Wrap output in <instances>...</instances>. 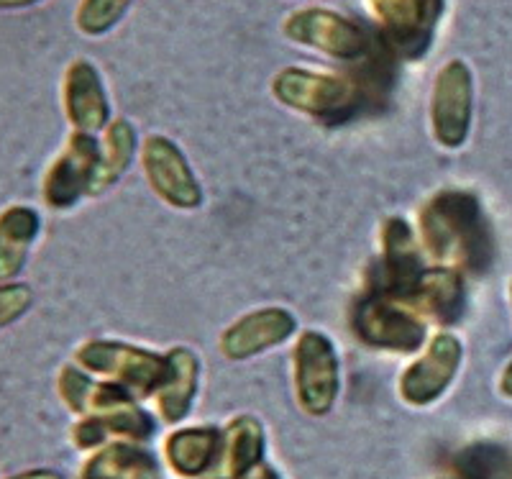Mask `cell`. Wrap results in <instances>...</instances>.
<instances>
[{
    "mask_svg": "<svg viewBox=\"0 0 512 479\" xmlns=\"http://www.w3.org/2000/svg\"><path fill=\"white\" fill-rule=\"evenodd\" d=\"M154 433V418L136 405L105 415H85L72 431V439L80 449H98L113 436H126L134 441H146Z\"/></svg>",
    "mask_w": 512,
    "mask_h": 479,
    "instance_id": "obj_17",
    "label": "cell"
},
{
    "mask_svg": "<svg viewBox=\"0 0 512 479\" xmlns=\"http://www.w3.org/2000/svg\"><path fill=\"white\" fill-rule=\"evenodd\" d=\"M157 462L146 451L128 444L108 446L85 464L80 479H152Z\"/></svg>",
    "mask_w": 512,
    "mask_h": 479,
    "instance_id": "obj_22",
    "label": "cell"
},
{
    "mask_svg": "<svg viewBox=\"0 0 512 479\" xmlns=\"http://www.w3.org/2000/svg\"><path fill=\"white\" fill-rule=\"evenodd\" d=\"M134 0H80L75 11V26L85 36H105L126 16Z\"/></svg>",
    "mask_w": 512,
    "mask_h": 479,
    "instance_id": "obj_24",
    "label": "cell"
},
{
    "mask_svg": "<svg viewBox=\"0 0 512 479\" xmlns=\"http://www.w3.org/2000/svg\"><path fill=\"white\" fill-rule=\"evenodd\" d=\"M282 34L292 44L315 49L341 62H364L374 54V39L367 29L328 8L292 11L282 24Z\"/></svg>",
    "mask_w": 512,
    "mask_h": 479,
    "instance_id": "obj_4",
    "label": "cell"
},
{
    "mask_svg": "<svg viewBox=\"0 0 512 479\" xmlns=\"http://www.w3.org/2000/svg\"><path fill=\"white\" fill-rule=\"evenodd\" d=\"M384 44L400 57H423L433 39L443 0H369Z\"/></svg>",
    "mask_w": 512,
    "mask_h": 479,
    "instance_id": "obj_9",
    "label": "cell"
},
{
    "mask_svg": "<svg viewBox=\"0 0 512 479\" xmlns=\"http://www.w3.org/2000/svg\"><path fill=\"white\" fill-rule=\"evenodd\" d=\"M167 359L169 374L157 392V405L164 421L177 423L187 415L198 390V357L187 349H175L169 351Z\"/></svg>",
    "mask_w": 512,
    "mask_h": 479,
    "instance_id": "obj_19",
    "label": "cell"
},
{
    "mask_svg": "<svg viewBox=\"0 0 512 479\" xmlns=\"http://www.w3.org/2000/svg\"><path fill=\"white\" fill-rule=\"evenodd\" d=\"M136 152V131L126 118H116L105 129L103 144H100V164L95 172L93 190L90 195H100L103 190L118 182V177L128 170V164Z\"/></svg>",
    "mask_w": 512,
    "mask_h": 479,
    "instance_id": "obj_21",
    "label": "cell"
},
{
    "mask_svg": "<svg viewBox=\"0 0 512 479\" xmlns=\"http://www.w3.org/2000/svg\"><path fill=\"white\" fill-rule=\"evenodd\" d=\"M351 326H354L356 339L374 349L410 354V351H418L425 341V326L413 310L408 305H400V300L377 293L356 303Z\"/></svg>",
    "mask_w": 512,
    "mask_h": 479,
    "instance_id": "obj_5",
    "label": "cell"
},
{
    "mask_svg": "<svg viewBox=\"0 0 512 479\" xmlns=\"http://www.w3.org/2000/svg\"><path fill=\"white\" fill-rule=\"evenodd\" d=\"M369 90L372 88L359 77L313 72L303 67H285L272 80V95L282 106L326 123H341L356 116Z\"/></svg>",
    "mask_w": 512,
    "mask_h": 479,
    "instance_id": "obj_2",
    "label": "cell"
},
{
    "mask_svg": "<svg viewBox=\"0 0 512 479\" xmlns=\"http://www.w3.org/2000/svg\"><path fill=\"white\" fill-rule=\"evenodd\" d=\"M500 387H502V392H505L507 398H512V362L507 364L505 374H502V382H500Z\"/></svg>",
    "mask_w": 512,
    "mask_h": 479,
    "instance_id": "obj_29",
    "label": "cell"
},
{
    "mask_svg": "<svg viewBox=\"0 0 512 479\" xmlns=\"http://www.w3.org/2000/svg\"><path fill=\"white\" fill-rule=\"evenodd\" d=\"M62 108L80 134H98L111 123V103L100 72L88 59H75L62 77Z\"/></svg>",
    "mask_w": 512,
    "mask_h": 479,
    "instance_id": "obj_11",
    "label": "cell"
},
{
    "mask_svg": "<svg viewBox=\"0 0 512 479\" xmlns=\"http://www.w3.org/2000/svg\"><path fill=\"white\" fill-rule=\"evenodd\" d=\"M223 464L218 479H241L249 469L262 462L264 451V433L259 421L244 415L228 426L226 441H223Z\"/></svg>",
    "mask_w": 512,
    "mask_h": 479,
    "instance_id": "obj_20",
    "label": "cell"
},
{
    "mask_svg": "<svg viewBox=\"0 0 512 479\" xmlns=\"http://www.w3.org/2000/svg\"><path fill=\"white\" fill-rule=\"evenodd\" d=\"M420 249L413 231L402 218H390L382 228V264H379L377 295L392 300H405L418 285Z\"/></svg>",
    "mask_w": 512,
    "mask_h": 479,
    "instance_id": "obj_13",
    "label": "cell"
},
{
    "mask_svg": "<svg viewBox=\"0 0 512 479\" xmlns=\"http://www.w3.org/2000/svg\"><path fill=\"white\" fill-rule=\"evenodd\" d=\"M75 364L85 372L108 377L121 385L134 398L157 395L169 374V359L152 354V351L136 349L121 341H88L75 354Z\"/></svg>",
    "mask_w": 512,
    "mask_h": 479,
    "instance_id": "obj_3",
    "label": "cell"
},
{
    "mask_svg": "<svg viewBox=\"0 0 512 479\" xmlns=\"http://www.w3.org/2000/svg\"><path fill=\"white\" fill-rule=\"evenodd\" d=\"M34 305V293L26 282H0V331L18 323Z\"/></svg>",
    "mask_w": 512,
    "mask_h": 479,
    "instance_id": "obj_25",
    "label": "cell"
},
{
    "mask_svg": "<svg viewBox=\"0 0 512 479\" xmlns=\"http://www.w3.org/2000/svg\"><path fill=\"white\" fill-rule=\"evenodd\" d=\"M44 3V0H0V11H24V8H34Z\"/></svg>",
    "mask_w": 512,
    "mask_h": 479,
    "instance_id": "obj_28",
    "label": "cell"
},
{
    "mask_svg": "<svg viewBox=\"0 0 512 479\" xmlns=\"http://www.w3.org/2000/svg\"><path fill=\"white\" fill-rule=\"evenodd\" d=\"M420 231L425 249L438 262H454L469 272H484L492 264V234L474 195H436L423 208Z\"/></svg>",
    "mask_w": 512,
    "mask_h": 479,
    "instance_id": "obj_1",
    "label": "cell"
},
{
    "mask_svg": "<svg viewBox=\"0 0 512 479\" xmlns=\"http://www.w3.org/2000/svg\"><path fill=\"white\" fill-rule=\"evenodd\" d=\"M167 462L182 477H200L218 464L221 433L216 428H182L167 439Z\"/></svg>",
    "mask_w": 512,
    "mask_h": 479,
    "instance_id": "obj_18",
    "label": "cell"
},
{
    "mask_svg": "<svg viewBox=\"0 0 512 479\" xmlns=\"http://www.w3.org/2000/svg\"><path fill=\"white\" fill-rule=\"evenodd\" d=\"M8 479H64L62 474L54 469H29V472H18Z\"/></svg>",
    "mask_w": 512,
    "mask_h": 479,
    "instance_id": "obj_26",
    "label": "cell"
},
{
    "mask_svg": "<svg viewBox=\"0 0 512 479\" xmlns=\"http://www.w3.org/2000/svg\"><path fill=\"white\" fill-rule=\"evenodd\" d=\"M241 479H280V477H277V472H274L272 467H267L264 462H259L254 469H249V472H246Z\"/></svg>",
    "mask_w": 512,
    "mask_h": 479,
    "instance_id": "obj_27",
    "label": "cell"
},
{
    "mask_svg": "<svg viewBox=\"0 0 512 479\" xmlns=\"http://www.w3.org/2000/svg\"><path fill=\"white\" fill-rule=\"evenodd\" d=\"M459 479H512V459L492 444L469 446L459 454Z\"/></svg>",
    "mask_w": 512,
    "mask_h": 479,
    "instance_id": "obj_23",
    "label": "cell"
},
{
    "mask_svg": "<svg viewBox=\"0 0 512 479\" xmlns=\"http://www.w3.org/2000/svg\"><path fill=\"white\" fill-rule=\"evenodd\" d=\"M405 303L438 323H456L464 313V282L454 269H428L420 275Z\"/></svg>",
    "mask_w": 512,
    "mask_h": 479,
    "instance_id": "obj_16",
    "label": "cell"
},
{
    "mask_svg": "<svg viewBox=\"0 0 512 479\" xmlns=\"http://www.w3.org/2000/svg\"><path fill=\"white\" fill-rule=\"evenodd\" d=\"M461 364V344L451 333H438L425 346L423 357L405 369L400 395L410 405H431L446 392Z\"/></svg>",
    "mask_w": 512,
    "mask_h": 479,
    "instance_id": "obj_12",
    "label": "cell"
},
{
    "mask_svg": "<svg viewBox=\"0 0 512 479\" xmlns=\"http://www.w3.org/2000/svg\"><path fill=\"white\" fill-rule=\"evenodd\" d=\"M295 387L300 408L326 415L338 398V354L326 333L305 331L295 346Z\"/></svg>",
    "mask_w": 512,
    "mask_h": 479,
    "instance_id": "obj_8",
    "label": "cell"
},
{
    "mask_svg": "<svg viewBox=\"0 0 512 479\" xmlns=\"http://www.w3.org/2000/svg\"><path fill=\"white\" fill-rule=\"evenodd\" d=\"M39 234L41 216L31 205L16 203L0 211V282L18 280Z\"/></svg>",
    "mask_w": 512,
    "mask_h": 479,
    "instance_id": "obj_15",
    "label": "cell"
},
{
    "mask_svg": "<svg viewBox=\"0 0 512 479\" xmlns=\"http://www.w3.org/2000/svg\"><path fill=\"white\" fill-rule=\"evenodd\" d=\"M98 164L100 144L95 141V136L72 131L62 152L49 164L44 182H41L44 203L54 211H67V208L80 203V198L90 195V190H93Z\"/></svg>",
    "mask_w": 512,
    "mask_h": 479,
    "instance_id": "obj_7",
    "label": "cell"
},
{
    "mask_svg": "<svg viewBox=\"0 0 512 479\" xmlns=\"http://www.w3.org/2000/svg\"><path fill=\"white\" fill-rule=\"evenodd\" d=\"M297 321L285 308H262L228 326L221 336V351L233 362L256 357L262 351L285 344L295 333Z\"/></svg>",
    "mask_w": 512,
    "mask_h": 479,
    "instance_id": "obj_14",
    "label": "cell"
},
{
    "mask_svg": "<svg viewBox=\"0 0 512 479\" xmlns=\"http://www.w3.org/2000/svg\"><path fill=\"white\" fill-rule=\"evenodd\" d=\"M474 108L472 70L461 59H451L438 70L431 93V129L446 149H459L469 136Z\"/></svg>",
    "mask_w": 512,
    "mask_h": 479,
    "instance_id": "obj_6",
    "label": "cell"
},
{
    "mask_svg": "<svg viewBox=\"0 0 512 479\" xmlns=\"http://www.w3.org/2000/svg\"><path fill=\"white\" fill-rule=\"evenodd\" d=\"M141 164L152 190L167 205L190 211L203 203L195 172L190 170L185 154L175 141H169L167 136H149L141 149Z\"/></svg>",
    "mask_w": 512,
    "mask_h": 479,
    "instance_id": "obj_10",
    "label": "cell"
}]
</instances>
